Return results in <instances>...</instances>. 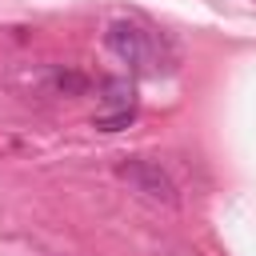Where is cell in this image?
Segmentation results:
<instances>
[{
	"instance_id": "cell-1",
	"label": "cell",
	"mask_w": 256,
	"mask_h": 256,
	"mask_svg": "<svg viewBox=\"0 0 256 256\" xmlns=\"http://www.w3.org/2000/svg\"><path fill=\"white\" fill-rule=\"evenodd\" d=\"M116 176H120V180H124L140 200H148V204H160V208H176V204H180L172 176H168L160 164H152V160L128 156V160H120V164H116Z\"/></svg>"
},
{
	"instance_id": "cell-2",
	"label": "cell",
	"mask_w": 256,
	"mask_h": 256,
	"mask_svg": "<svg viewBox=\"0 0 256 256\" xmlns=\"http://www.w3.org/2000/svg\"><path fill=\"white\" fill-rule=\"evenodd\" d=\"M104 44L112 56H120L132 68H148V60H152V36L136 20H112L104 32Z\"/></svg>"
},
{
	"instance_id": "cell-3",
	"label": "cell",
	"mask_w": 256,
	"mask_h": 256,
	"mask_svg": "<svg viewBox=\"0 0 256 256\" xmlns=\"http://www.w3.org/2000/svg\"><path fill=\"white\" fill-rule=\"evenodd\" d=\"M100 100L104 108H136V88L128 76H108L100 84Z\"/></svg>"
},
{
	"instance_id": "cell-4",
	"label": "cell",
	"mask_w": 256,
	"mask_h": 256,
	"mask_svg": "<svg viewBox=\"0 0 256 256\" xmlns=\"http://www.w3.org/2000/svg\"><path fill=\"white\" fill-rule=\"evenodd\" d=\"M52 88L64 92V96H84L88 92V76L76 72V68H56L52 72Z\"/></svg>"
},
{
	"instance_id": "cell-5",
	"label": "cell",
	"mask_w": 256,
	"mask_h": 256,
	"mask_svg": "<svg viewBox=\"0 0 256 256\" xmlns=\"http://www.w3.org/2000/svg\"><path fill=\"white\" fill-rule=\"evenodd\" d=\"M132 120H136V108H104V112L92 116V128H100V132H120V128H128Z\"/></svg>"
}]
</instances>
